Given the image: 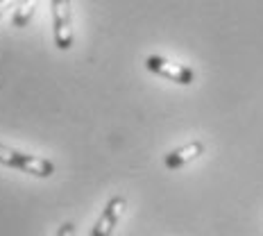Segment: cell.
<instances>
[{
    "mask_svg": "<svg viewBox=\"0 0 263 236\" xmlns=\"http://www.w3.org/2000/svg\"><path fill=\"white\" fill-rule=\"evenodd\" d=\"M14 3H21V0H0V16H3L5 9H9Z\"/></svg>",
    "mask_w": 263,
    "mask_h": 236,
    "instance_id": "cell-8",
    "label": "cell"
},
{
    "mask_svg": "<svg viewBox=\"0 0 263 236\" xmlns=\"http://www.w3.org/2000/svg\"><path fill=\"white\" fill-rule=\"evenodd\" d=\"M125 205H127V200H125L123 195H114L111 200L107 202L105 211L100 213L98 223L93 225L91 236H111L120 221V216H123V211H125Z\"/></svg>",
    "mask_w": 263,
    "mask_h": 236,
    "instance_id": "cell-4",
    "label": "cell"
},
{
    "mask_svg": "<svg viewBox=\"0 0 263 236\" xmlns=\"http://www.w3.org/2000/svg\"><path fill=\"white\" fill-rule=\"evenodd\" d=\"M52 7V39L59 50L73 48V14L70 0H50Z\"/></svg>",
    "mask_w": 263,
    "mask_h": 236,
    "instance_id": "cell-2",
    "label": "cell"
},
{
    "mask_svg": "<svg viewBox=\"0 0 263 236\" xmlns=\"http://www.w3.org/2000/svg\"><path fill=\"white\" fill-rule=\"evenodd\" d=\"M34 5H36V0H21L18 9L14 12L12 23H14L16 27H25L27 23H30L32 14H34Z\"/></svg>",
    "mask_w": 263,
    "mask_h": 236,
    "instance_id": "cell-6",
    "label": "cell"
},
{
    "mask_svg": "<svg viewBox=\"0 0 263 236\" xmlns=\"http://www.w3.org/2000/svg\"><path fill=\"white\" fill-rule=\"evenodd\" d=\"M0 164L7 168H16V171H23L32 177H52L54 173V164L50 159H43L36 155H27V152L14 150L0 143Z\"/></svg>",
    "mask_w": 263,
    "mask_h": 236,
    "instance_id": "cell-1",
    "label": "cell"
},
{
    "mask_svg": "<svg viewBox=\"0 0 263 236\" xmlns=\"http://www.w3.org/2000/svg\"><path fill=\"white\" fill-rule=\"evenodd\" d=\"M206 146L204 141H189L186 146L182 148H175V150H171L166 157H163V164H166L168 171H179V168H184L186 164L195 161L200 155H204Z\"/></svg>",
    "mask_w": 263,
    "mask_h": 236,
    "instance_id": "cell-5",
    "label": "cell"
},
{
    "mask_svg": "<svg viewBox=\"0 0 263 236\" xmlns=\"http://www.w3.org/2000/svg\"><path fill=\"white\" fill-rule=\"evenodd\" d=\"M145 68L150 70V73L159 75V78H166V80L175 82V84H182V86H189L195 82L193 68H189V66H184V64L168 62L166 57H159V55H150V57L145 59Z\"/></svg>",
    "mask_w": 263,
    "mask_h": 236,
    "instance_id": "cell-3",
    "label": "cell"
},
{
    "mask_svg": "<svg viewBox=\"0 0 263 236\" xmlns=\"http://www.w3.org/2000/svg\"><path fill=\"white\" fill-rule=\"evenodd\" d=\"M57 236H75V225L70 223V221H66V223L62 225V227H59Z\"/></svg>",
    "mask_w": 263,
    "mask_h": 236,
    "instance_id": "cell-7",
    "label": "cell"
}]
</instances>
